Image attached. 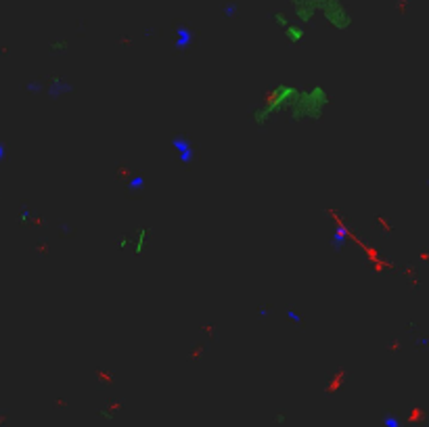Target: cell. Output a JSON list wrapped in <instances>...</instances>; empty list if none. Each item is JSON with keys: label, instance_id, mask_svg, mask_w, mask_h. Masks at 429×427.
<instances>
[{"label": "cell", "instance_id": "obj_2", "mask_svg": "<svg viewBox=\"0 0 429 427\" xmlns=\"http://www.w3.org/2000/svg\"><path fill=\"white\" fill-rule=\"evenodd\" d=\"M287 38L291 42H299L304 38V30L301 27H293V25H287Z\"/></svg>", "mask_w": 429, "mask_h": 427}, {"label": "cell", "instance_id": "obj_1", "mask_svg": "<svg viewBox=\"0 0 429 427\" xmlns=\"http://www.w3.org/2000/svg\"><path fill=\"white\" fill-rule=\"evenodd\" d=\"M329 103V94L325 88L314 86L310 93H298V99L293 101V105L289 107L291 115L295 120H301V117H320L322 109L327 107Z\"/></svg>", "mask_w": 429, "mask_h": 427}]
</instances>
